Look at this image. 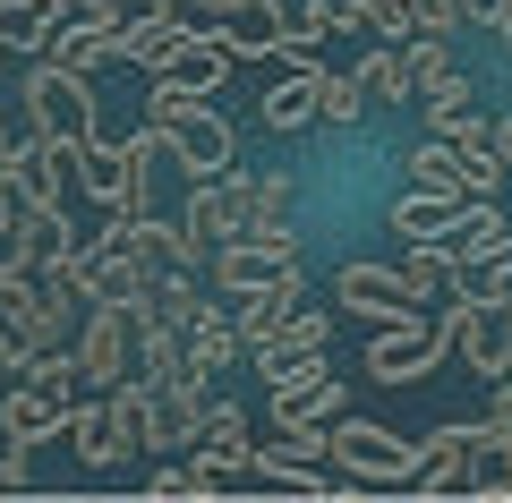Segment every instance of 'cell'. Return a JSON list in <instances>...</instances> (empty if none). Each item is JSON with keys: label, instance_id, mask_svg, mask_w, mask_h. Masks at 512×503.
<instances>
[{"label": "cell", "instance_id": "cell-26", "mask_svg": "<svg viewBox=\"0 0 512 503\" xmlns=\"http://www.w3.org/2000/svg\"><path fill=\"white\" fill-rule=\"evenodd\" d=\"M402 180H410V188H444V197H461V154H453V137L410 145V154H402Z\"/></svg>", "mask_w": 512, "mask_h": 503}, {"label": "cell", "instance_id": "cell-35", "mask_svg": "<svg viewBox=\"0 0 512 503\" xmlns=\"http://www.w3.org/2000/svg\"><path fill=\"white\" fill-rule=\"evenodd\" d=\"M146 486H154V495H188V461H163Z\"/></svg>", "mask_w": 512, "mask_h": 503}, {"label": "cell", "instance_id": "cell-15", "mask_svg": "<svg viewBox=\"0 0 512 503\" xmlns=\"http://www.w3.org/2000/svg\"><path fill=\"white\" fill-rule=\"evenodd\" d=\"M60 435H69V452L86 469H120L128 461V444L111 435V418H103V393H69L60 401Z\"/></svg>", "mask_w": 512, "mask_h": 503}, {"label": "cell", "instance_id": "cell-33", "mask_svg": "<svg viewBox=\"0 0 512 503\" xmlns=\"http://www.w3.org/2000/svg\"><path fill=\"white\" fill-rule=\"evenodd\" d=\"M0 495H26V452H18V444L0 452Z\"/></svg>", "mask_w": 512, "mask_h": 503}, {"label": "cell", "instance_id": "cell-32", "mask_svg": "<svg viewBox=\"0 0 512 503\" xmlns=\"http://www.w3.org/2000/svg\"><path fill=\"white\" fill-rule=\"evenodd\" d=\"M26 265V222H0V273Z\"/></svg>", "mask_w": 512, "mask_h": 503}, {"label": "cell", "instance_id": "cell-8", "mask_svg": "<svg viewBox=\"0 0 512 503\" xmlns=\"http://www.w3.org/2000/svg\"><path fill=\"white\" fill-rule=\"evenodd\" d=\"M69 359H77V376H86V393H111V384L137 367V316L86 299V316H77V333H69Z\"/></svg>", "mask_w": 512, "mask_h": 503}, {"label": "cell", "instance_id": "cell-11", "mask_svg": "<svg viewBox=\"0 0 512 503\" xmlns=\"http://www.w3.org/2000/svg\"><path fill=\"white\" fill-rule=\"evenodd\" d=\"M214 35L231 43V60H274L282 35H291V9H282V0H231L214 18Z\"/></svg>", "mask_w": 512, "mask_h": 503}, {"label": "cell", "instance_id": "cell-10", "mask_svg": "<svg viewBox=\"0 0 512 503\" xmlns=\"http://www.w3.org/2000/svg\"><path fill=\"white\" fill-rule=\"evenodd\" d=\"M128 248H137L146 273H205V239L188 231V222H163L154 205H146V214H128Z\"/></svg>", "mask_w": 512, "mask_h": 503}, {"label": "cell", "instance_id": "cell-24", "mask_svg": "<svg viewBox=\"0 0 512 503\" xmlns=\"http://www.w3.org/2000/svg\"><path fill=\"white\" fill-rule=\"evenodd\" d=\"M444 77H453V43H444V35H410L402 43V94L419 103V94H436Z\"/></svg>", "mask_w": 512, "mask_h": 503}, {"label": "cell", "instance_id": "cell-41", "mask_svg": "<svg viewBox=\"0 0 512 503\" xmlns=\"http://www.w3.org/2000/svg\"><path fill=\"white\" fill-rule=\"evenodd\" d=\"M504 43H512V35H504Z\"/></svg>", "mask_w": 512, "mask_h": 503}, {"label": "cell", "instance_id": "cell-2", "mask_svg": "<svg viewBox=\"0 0 512 503\" xmlns=\"http://www.w3.org/2000/svg\"><path fill=\"white\" fill-rule=\"evenodd\" d=\"M444 359H461L470 376H512V316H504V299H487V290H470V282H453L444 290Z\"/></svg>", "mask_w": 512, "mask_h": 503}, {"label": "cell", "instance_id": "cell-27", "mask_svg": "<svg viewBox=\"0 0 512 503\" xmlns=\"http://www.w3.org/2000/svg\"><path fill=\"white\" fill-rule=\"evenodd\" d=\"M453 154H461V197H495L504 188V154L487 137H453Z\"/></svg>", "mask_w": 512, "mask_h": 503}, {"label": "cell", "instance_id": "cell-1", "mask_svg": "<svg viewBox=\"0 0 512 503\" xmlns=\"http://www.w3.org/2000/svg\"><path fill=\"white\" fill-rule=\"evenodd\" d=\"M146 120L163 128L171 162H180L188 180H214V171H231V162H239V128L222 120V103H214V94H197V86H180V77H163V69L146 77Z\"/></svg>", "mask_w": 512, "mask_h": 503}, {"label": "cell", "instance_id": "cell-40", "mask_svg": "<svg viewBox=\"0 0 512 503\" xmlns=\"http://www.w3.org/2000/svg\"><path fill=\"white\" fill-rule=\"evenodd\" d=\"M0 60H9V52H0Z\"/></svg>", "mask_w": 512, "mask_h": 503}, {"label": "cell", "instance_id": "cell-29", "mask_svg": "<svg viewBox=\"0 0 512 503\" xmlns=\"http://www.w3.org/2000/svg\"><path fill=\"white\" fill-rule=\"evenodd\" d=\"M376 35L384 43H410V35H444L427 0H376Z\"/></svg>", "mask_w": 512, "mask_h": 503}, {"label": "cell", "instance_id": "cell-22", "mask_svg": "<svg viewBox=\"0 0 512 503\" xmlns=\"http://www.w3.org/2000/svg\"><path fill=\"white\" fill-rule=\"evenodd\" d=\"M43 60H60V69H77V77H103L111 60H120V35H94V26H52Z\"/></svg>", "mask_w": 512, "mask_h": 503}, {"label": "cell", "instance_id": "cell-5", "mask_svg": "<svg viewBox=\"0 0 512 503\" xmlns=\"http://www.w3.org/2000/svg\"><path fill=\"white\" fill-rule=\"evenodd\" d=\"M325 461L333 469H350V478H367V486H410V469H419V444H402L393 427H376V418H333L325 427Z\"/></svg>", "mask_w": 512, "mask_h": 503}, {"label": "cell", "instance_id": "cell-13", "mask_svg": "<svg viewBox=\"0 0 512 503\" xmlns=\"http://www.w3.org/2000/svg\"><path fill=\"white\" fill-rule=\"evenodd\" d=\"M333 307L384 324V316H402V307H410V290H402V273H393V265H333Z\"/></svg>", "mask_w": 512, "mask_h": 503}, {"label": "cell", "instance_id": "cell-19", "mask_svg": "<svg viewBox=\"0 0 512 503\" xmlns=\"http://www.w3.org/2000/svg\"><path fill=\"white\" fill-rule=\"evenodd\" d=\"M325 342H333V316H325V307H308V299H299L291 316H282L274 333H265V342L248 350V359H256V367H274V359H308V350H325Z\"/></svg>", "mask_w": 512, "mask_h": 503}, {"label": "cell", "instance_id": "cell-34", "mask_svg": "<svg viewBox=\"0 0 512 503\" xmlns=\"http://www.w3.org/2000/svg\"><path fill=\"white\" fill-rule=\"evenodd\" d=\"M427 9H436V26H444V35H453V26H470V18H478V0H427Z\"/></svg>", "mask_w": 512, "mask_h": 503}, {"label": "cell", "instance_id": "cell-38", "mask_svg": "<svg viewBox=\"0 0 512 503\" xmlns=\"http://www.w3.org/2000/svg\"><path fill=\"white\" fill-rule=\"evenodd\" d=\"M9 367H18V333H9V324H0V376H9Z\"/></svg>", "mask_w": 512, "mask_h": 503}, {"label": "cell", "instance_id": "cell-23", "mask_svg": "<svg viewBox=\"0 0 512 503\" xmlns=\"http://www.w3.org/2000/svg\"><path fill=\"white\" fill-rule=\"evenodd\" d=\"M453 205L461 197H444V188H402V197H393V231L402 239H444L453 231Z\"/></svg>", "mask_w": 512, "mask_h": 503}, {"label": "cell", "instance_id": "cell-37", "mask_svg": "<svg viewBox=\"0 0 512 503\" xmlns=\"http://www.w3.org/2000/svg\"><path fill=\"white\" fill-rule=\"evenodd\" d=\"M342 26H359V35H376V0H342Z\"/></svg>", "mask_w": 512, "mask_h": 503}, {"label": "cell", "instance_id": "cell-3", "mask_svg": "<svg viewBox=\"0 0 512 503\" xmlns=\"http://www.w3.org/2000/svg\"><path fill=\"white\" fill-rule=\"evenodd\" d=\"M18 103H26V128H35V137H60L69 154L103 128V120H94V77L60 69V60H43V52H35V69H26Z\"/></svg>", "mask_w": 512, "mask_h": 503}, {"label": "cell", "instance_id": "cell-12", "mask_svg": "<svg viewBox=\"0 0 512 503\" xmlns=\"http://www.w3.org/2000/svg\"><path fill=\"white\" fill-rule=\"evenodd\" d=\"M205 384H214V376H197V367H180V376H163V384H154V435H146V452H180L188 435H197Z\"/></svg>", "mask_w": 512, "mask_h": 503}, {"label": "cell", "instance_id": "cell-25", "mask_svg": "<svg viewBox=\"0 0 512 503\" xmlns=\"http://www.w3.org/2000/svg\"><path fill=\"white\" fill-rule=\"evenodd\" d=\"M43 43H52V0H0V52L35 60Z\"/></svg>", "mask_w": 512, "mask_h": 503}, {"label": "cell", "instance_id": "cell-36", "mask_svg": "<svg viewBox=\"0 0 512 503\" xmlns=\"http://www.w3.org/2000/svg\"><path fill=\"white\" fill-rule=\"evenodd\" d=\"M470 26H495V35H512V0H478V18Z\"/></svg>", "mask_w": 512, "mask_h": 503}, {"label": "cell", "instance_id": "cell-20", "mask_svg": "<svg viewBox=\"0 0 512 503\" xmlns=\"http://www.w3.org/2000/svg\"><path fill=\"white\" fill-rule=\"evenodd\" d=\"M419 103H427V137H487V111H478L470 77H444V86L419 94Z\"/></svg>", "mask_w": 512, "mask_h": 503}, {"label": "cell", "instance_id": "cell-18", "mask_svg": "<svg viewBox=\"0 0 512 503\" xmlns=\"http://www.w3.org/2000/svg\"><path fill=\"white\" fill-rule=\"evenodd\" d=\"M316 69H325V60H316ZM316 69H282L274 86H265V103H256L265 137H299V128H316Z\"/></svg>", "mask_w": 512, "mask_h": 503}, {"label": "cell", "instance_id": "cell-21", "mask_svg": "<svg viewBox=\"0 0 512 503\" xmlns=\"http://www.w3.org/2000/svg\"><path fill=\"white\" fill-rule=\"evenodd\" d=\"M393 273H402V290H410V307H427V299H444V290L461 282V265H453V256H444V239H410V248H402V265H393Z\"/></svg>", "mask_w": 512, "mask_h": 503}, {"label": "cell", "instance_id": "cell-6", "mask_svg": "<svg viewBox=\"0 0 512 503\" xmlns=\"http://www.w3.org/2000/svg\"><path fill=\"white\" fill-rule=\"evenodd\" d=\"M69 171H77V188H86L103 214H146V205H154V197H146V171H154V162L137 154V145L103 137V128H94V137L69 154Z\"/></svg>", "mask_w": 512, "mask_h": 503}, {"label": "cell", "instance_id": "cell-39", "mask_svg": "<svg viewBox=\"0 0 512 503\" xmlns=\"http://www.w3.org/2000/svg\"><path fill=\"white\" fill-rule=\"evenodd\" d=\"M0 154H9V120H0Z\"/></svg>", "mask_w": 512, "mask_h": 503}, {"label": "cell", "instance_id": "cell-31", "mask_svg": "<svg viewBox=\"0 0 512 503\" xmlns=\"http://www.w3.org/2000/svg\"><path fill=\"white\" fill-rule=\"evenodd\" d=\"M291 197H299L291 171H265V180H248V222H291Z\"/></svg>", "mask_w": 512, "mask_h": 503}, {"label": "cell", "instance_id": "cell-4", "mask_svg": "<svg viewBox=\"0 0 512 503\" xmlns=\"http://www.w3.org/2000/svg\"><path fill=\"white\" fill-rule=\"evenodd\" d=\"M282 265H308V239L291 231V222H248L239 239H214V256H205V273H214L222 299H239V290L274 282Z\"/></svg>", "mask_w": 512, "mask_h": 503}, {"label": "cell", "instance_id": "cell-14", "mask_svg": "<svg viewBox=\"0 0 512 503\" xmlns=\"http://www.w3.org/2000/svg\"><path fill=\"white\" fill-rule=\"evenodd\" d=\"M231 69H239V60H231V43H222L214 26H188V35L171 43V60H163V77H180V86H197V94H222V86H231Z\"/></svg>", "mask_w": 512, "mask_h": 503}, {"label": "cell", "instance_id": "cell-30", "mask_svg": "<svg viewBox=\"0 0 512 503\" xmlns=\"http://www.w3.org/2000/svg\"><path fill=\"white\" fill-rule=\"evenodd\" d=\"M350 77H359V94H367V103H402V43H384V52H367V60H359Z\"/></svg>", "mask_w": 512, "mask_h": 503}, {"label": "cell", "instance_id": "cell-17", "mask_svg": "<svg viewBox=\"0 0 512 503\" xmlns=\"http://www.w3.org/2000/svg\"><path fill=\"white\" fill-rule=\"evenodd\" d=\"M60 435V401L43 393V384H9V393H0V444H18V452H35V444H52Z\"/></svg>", "mask_w": 512, "mask_h": 503}, {"label": "cell", "instance_id": "cell-16", "mask_svg": "<svg viewBox=\"0 0 512 503\" xmlns=\"http://www.w3.org/2000/svg\"><path fill=\"white\" fill-rule=\"evenodd\" d=\"M180 342H188V367H197V376H222V367L248 359V350H239V324H231V299H205L197 316L180 324Z\"/></svg>", "mask_w": 512, "mask_h": 503}, {"label": "cell", "instance_id": "cell-9", "mask_svg": "<svg viewBox=\"0 0 512 503\" xmlns=\"http://www.w3.org/2000/svg\"><path fill=\"white\" fill-rule=\"evenodd\" d=\"M180 222L205 239V248H214V239H239L248 231V171L231 162V171H214V180H188V214Z\"/></svg>", "mask_w": 512, "mask_h": 503}, {"label": "cell", "instance_id": "cell-28", "mask_svg": "<svg viewBox=\"0 0 512 503\" xmlns=\"http://www.w3.org/2000/svg\"><path fill=\"white\" fill-rule=\"evenodd\" d=\"M359 111H367L359 77H333V69H316V120H325V128H350Z\"/></svg>", "mask_w": 512, "mask_h": 503}, {"label": "cell", "instance_id": "cell-7", "mask_svg": "<svg viewBox=\"0 0 512 503\" xmlns=\"http://www.w3.org/2000/svg\"><path fill=\"white\" fill-rule=\"evenodd\" d=\"M444 367V324L427 307H402V316L376 324V342H367V376L376 384H419Z\"/></svg>", "mask_w": 512, "mask_h": 503}]
</instances>
